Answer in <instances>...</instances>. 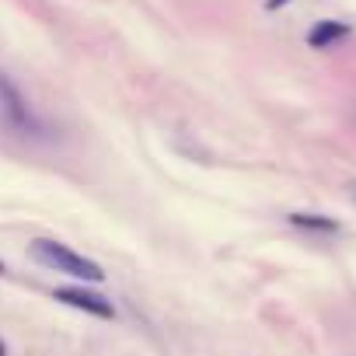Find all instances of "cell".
I'll use <instances>...</instances> for the list:
<instances>
[{
    "label": "cell",
    "mask_w": 356,
    "mask_h": 356,
    "mask_svg": "<svg viewBox=\"0 0 356 356\" xmlns=\"http://www.w3.org/2000/svg\"><path fill=\"white\" fill-rule=\"evenodd\" d=\"M346 35H349V25H342V22H318V25L307 32V42H311L314 49H328V46L342 42Z\"/></svg>",
    "instance_id": "4"
},
{
    "label": "cell",
    "mask_w": 356,
    "mask_h": 356,
    "mask_svg": "<svg viewBox=\"0 0 356 356\" xmlns=\"http://www.w3.org/2000/svg\"><path fill=\"white\" fill-rule=\"evenodd\" d=\"M56 300H63V304H70V307H81V311H88V314H98V318H115L112 300H105V297H98V293H91V290L67 286V290H56Z\"/></svg>",
    "instance_id": "3"
},
{
    "label": "cell",
    "mask_w": 356,
    "mask_h": 356,
    "mask_svg": "<svg viewBox=\"0 0 356 356\" xmlns=\"http://www.w3.org/2000/svg\"><path fill=\"white\" fill-rule=\"evenodd\" d=\"M32 259H39L42 266H49V269H56L63 276H74V280H88V283H102L105 280L98 262H91V259L77 255L74 248H67L60 241H49V238L32 241Z\"/></svg>",
    "instance_id": "1"
},
{
    "label": "cell",
    "mask_w": 356,
    "mask_h": 356,
    "mask_svg": "<svg viewBox=\"0 0 356 356\" xmlns=\"http://www.w3.org/2000/svg\"><path fill=\"white\" fill-rule=\"evenodd\" d=\"M286 4H290V0H266L269 11H280V8H286Z\"/></svg>",
    "instance_id": "6"
},
{
    "label": "cell",
    "mask_w": 356,
    "mask_h": 356,
    "mask_svg": "<svg viewBox=\"0 0 356 356\" xmlns=\"http://www.w3.org/2000/svg\"><path fill=\"white\" fill-rule=\"evenodd\" d=\"M297 227H314V231H335V220H318V217H307V213H293L290 217Z\"/></svg>",
    "instance_id": "5"
},
{
    "label": "cell",
    "mask_w": 356,
    "mask_h": 356,
    "mask_svg": "<svg viewBox=\"0 0 356 356\" xmlns=\"http://www.w3.org/2000/svg\"><path fill=\"white\" fill-rule=\"evenodd\" d=\"M0 105H4V115L11 119V126H15V129L32 133V136H39V133H42L39 119L32 115V108L25 105V98L18 95V88H15L8 77H0Z\"/></svg>",
    "instance_id": "2"
},
{
    "label": "cell",
    "mask_w": 356,
    "mask_h": 356,
    "mask_svg": "<svg viewBox=\"0 0 356 356\" xmlns=\"http://www.w3.org/2000/svg\"><path fill=\"white\" fill-rule=\"evenodd\" d=\"M0 273H4V262H0Z\"/></svg>",
    "instance_id": "8"
},
{
    "label": "cell",
    "mask_w": 356,
    "mask_h": 356,
    "mask_svg": "<svg viewBox=\"0 0 356 356\" xmlns=\"http://www.w3.org/2000/svg\"><path fill=\"white\" fill-rule=\"evenodd\" d=\"M0 356H4V346H0Z\"/></svg>",
    "instance_id": "7"
}]
</instances>
